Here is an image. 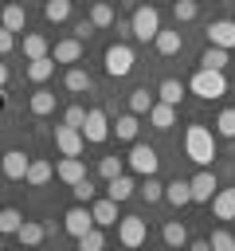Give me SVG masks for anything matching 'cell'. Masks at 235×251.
<instances>
[{
	"instance_id": "obj_9",
	"label": "cell",
	"mask_w": 235,
	"mask_h": 251,
	"mask_svg": "<svg viewBox=\"0 0 235 251\" xmlns=\"http://www.w3.org/2000/svg\"><path fill=\"white\" fill-rule=\"evenodd\" d=\"M188 188H192V204H208V200L215 196V188H219V184H215V173L204 165V169L188 180Z\"/></svg>"
},
{
	"instance_id": "obj_39",
	"label": "cell",
	"mask_w": 235,
	"mask_h": 251,
	"mask_svg": "<svg viewBox=\"0 0 235 251\" xmlns=\"http://www.w3.org/2000/svg\"><path fill=\"white\" fill-rule=\"evenodd\" d=\"M70 192H74V200H78V204H90V200L98 196V188H94V180H90V176H82L78 184H70Z\"/></svg>"
},
{
	"instance_id": "obj_20",
	"label": "cell",
	"mask_w": 235,
	"mask_h": 251,
	"mask_svg": "<svg viewBox=\"0 0 235 251\" xmlns=\"http://www.w3.org/2000/svg\"><path fill=\"white\" fill-rule=\"evenodd\" d=\"M164 200L172 204V208H184V204H192V188H188V180H168L164 184Z\"/></svg>"
},
{
	"instance_id": "obj_45",
	"label": "cell",
	"mask_w": 235,
	"mask_h": 251,
	"mask_svg": "<svg viewBox=\"0 0 235 251\" xmlns=\"http://www.w3.org/2000/svg\"><path fill=\"white\" fill-rule=\"evenodd\" d=\"M94 31H98V27H94V24H90V16H86V20H78V24H74V35H78V39H90V35H94Z\"/></svg>"
},
{
	"instance_id": "obj_15",
	"label": "cell",
	"mask_w": 235,
	"mask_h": 251,
	"mask_svg": "<svg viewBox=\"0 0 235 251\" xmlns=\"http://www.w3.org/2000/svg\"><path fill=\"white\" fill-rule=\"evenodd\" d=\"M90 212H94V224H98V227H114V224H118V200H110V196H106V200L94 196V200H90Z\"/></svg>"
},
{
	"instance_id": "obj_36",
	"label": "cell",
	"mask_w": 235,
	"mask_h": 251,
	"mask_svg": "<svg viewBox=\"0 0 235 251\" xmlns=\"http://www.w3.org/2000/svg\"><path fill=\"white\" fill-rule=\"evenodd\" d=\"M43 16H47L51 24H63V20L70 16V0H47V4H43Z\"/></svg>"
},
{
	"instance_id": "obj_34",
	"label": "cell",
	"mask_w": 235,
	"mask_h": 251,
	"mask_svg": "<svg viewBox=\"0 0 235 251\" xmlns=\"http://www.w3.org/2000/svg\"><path fill=\"white\" fill-rule=\"evenodd\" d=\"M90 24H94V27H114V8H110L106 0H98V4L90 8Z\"/></svg>"
},
{
	"instance_id": "obj_46",
	"label": "cell",
	"mask_w": 235,
	"mask_h": 251,
	"mask_svg": "<svg viewBox=\"0 0 235 251\" xmlns=\"http://www.w3.org/2000/svg\"><path fill=\"white\" fill-rule=\"evenodd\" d=\"M114 31H118V39H129L133 35V24L129 20H114Z\"/></svg>"
},
{
	"instance_id": "obj_41",
	"label": "cell",
	"mask_w": 235,
	"mask_h": 251,
	"mask_svg": "<svg viewBox=\"0 0 235 251\" xmlns=\"http://www.w3.org/2000/svg\"><path fill=\"white\" fill-rule=\"evenodd\" d=\"M208 243H212L215 251H235V235H231V231H223V227H215Z\"/></svg>"
},
{
	"instance_id": "obj_10",
	"label": "cell",
	"mask_w": 235,
	"mask_h": 251,
	"mask_svg": "<svg viewBox=\"0 0 235 251\" xmlns=\"http://www.w3.org/2000/svg\"><path fill=\"white\" fill-rule=\"evenodd\" d=\"M27 165H31V157H27L24 149H8V153L0 157V169H4L8 180H24V176H27Z\"/></svg>"
},
{
	"instance_id": "obj_48",
	"label": "cell",
	"mask_w": 235,
	"mask_h": 251,
	"mask_svg": "<svg viewBox=\"0 0 235 251\" xmlns=\"http://www.w3.org/2000/svg\"><path fill=\"white\" fill-rule=\"evenodd\" d=\"M0 110H4V86H0Z\"/></svg>"
},
{
	"instance_id": "obj_19",
	"label": "cell",
	"mask_w": 235,
	"mask_h": 251,
	"mask_svg": "<svg viewBox=\"0 0 235 251\" xmlns=\"http://www.w3.org/2000/svg\"><path fill=\"white\" fill-rule=\"evenodd\" d=\"M137 129H141V122H137V114L129 110V114H121L114 126H110V133H118V141H137Z\"/></svg>"
},
{
	"instance_id": "obj_21",
	"label": "cell",
	"mask_w": 235,
	"mask_h": 251,
	"mask_svg": "<svg viewBox=\"0 0 235 251\" xmlns=\"http://www.w3.org/2000/svg\"><path fill=\"white\" fill-rule=\"evenodd\" d=\"M51 75H55V59H51V55L27 59V78H31V82H47Z\"/></svg>"
},
{
	"instance_id": "obj_5",
	"label": "cell",
	"mask_w": 235,
	"mask_h": 251,
	"mask_svg": "<svg viewBox=\"0 0 235 251\" xmlns=\"http://www.w3.org/2000/svg\"><path fill=\"white\" fill-rule=\"evenodd\" d=\"M55 149L63 153V157H82V149H86V137H82V129L78 126H55Z\"/></svg>"
},
{
	"instance_id": "obj_22",
	"label": "cell",
	"mask_w": 235,
	"mask_h": 251,
	"mask_svg": "<svg viewBox=\"0 0 235 251\" xmlns=\"http://www.w3.org/2000/svg\"><path fill=\"white\" fill-rule=\"evenodd\" d=\"M51 173H55V169H51V161H39V157H35V161L27 165V176H24V180H27L31 188H43V184L51 180Z\"/></svg>"
},
{
	"instance_id": "obj_13",
	"label": "cell",
	"mask_w": 235,
	"mask_h": 251,
	"mask_svg": "<svg viewBox=\"0 0 235 251\" xmlns=\"http://www.w3.org/2000/svg\"><path fill=\"white\" fill-rule=\"evenodd\" d=\"M51 59H55V63H78V59H82V39H78V35L59 39V43L51 47Z\"/></svg>"
},
{
	"instance_id": "obj_42",
	"label": "cell",
	"mask_w": 235,
	"mask_h": 251,
	"mask_svg": "<svg viewBox=\"0 0 235 251\" xmlns=\"http://www.w3.org/2000/svg\"><path fill=\"white\" fill-rule=\"evenodd\" d=\"M118 173H121V157H102V161H98V176L110 180V176H118Z\"/></svg>"
},
{
	"instance_id": "obj_4",
	"label": "cell",
	"mask_w": 235,
	"mask_h": 251,
	"mask_svg": "<svg viewBox=\"0 0 235 251\" xmlns=\"http://www.w3.org/2000/svg\"><path fill=\"white\" fill-rule=\"evenodd\" d=\"M129 24H133V39H137V43H149V39L161 31V12H157L153 4H141Z\"/></svg>"
},
{
	"instance_id": "obj_26",
	"label": "cell",
	"mask_w": 235,
	"mask_h": 251,
	"mask_svg": "<svg viewBox=\"0 0 235 251\" xmlns=\"http://www.w3.org/2000/svg\"><path fill=\"white\" fill-rule=\"evenodd\" d=\"M153 47H157L161 55H176V51H180V31H164V27H161V31L153 35Z\"/></svg>"
},
{
	"instance_id": "obj_37",
	"label": "cell",
	"mask_w": 235,
	"mask_h": 251,
	"mask_svg": "<svg viewBox=\"0 0 235 251\" xmlns=\"http://www.w3.org/2000/svg\"><path fill=\"white\" fill-rule=\"evenodd\" d=\"M149 106H153V94H149L145 86L129 90V110H133V114H149Z\"/></svg>"
},
{
	"instance_id": "obj_32",
	"label": "cell",
	"mask_w": 235,
	"mask_h": 251,
	"mask_svg": "<svg viewBox=\"0 0 235 251\" xmlns=\"http://www.w3.org/2000/svg\"><path fill=\"white\" fill-rule=\"evenodd\" d=\"M106 247V235H102V227L94 224V227H86L82 235H78V251H102Z\"/></svg>"
},
{
	"instance_id": "obj_7",
	"label": "cell",
	"mask_w": 235,
	"mask_h": 251,
	"mask_svg": "<svg viewBox=\"0 0 235 251\" xmlns=\"http://www.w3.org/2000/svg\"><path fill=\"white\" fill-rule=\"evenodd\" d=\"M129 169L133 173H141V176H153L157 173V165H161V157H157V149L153 145H141V141H133V149H129Z\"/></svg>"
},
{
	"instance_id": "obj_23",
	"label": "cell",
	"mask_w": 235,
	"mask_h": 251,
	"mask_svg": "<svg viewBox=\"0 0 235 251\" xmlns=\"http://www.w3.org/2000/svg\"><path fill=\"white\" fill-rule=\"evenodd\" d=\"M43 235H47V227H43V224H35V220H24V224H20V231H16V239H20V243H27V247L43 243Z\"/></svg>"
},
{
	"instance_id": "obj_27",
	"label": "cell",
	"mask_w": 235,
	"mask_h": 251,
	"mask_svg": "<svg viewBox=\"0 0 235 251\" xmlns=\"http://www.w3.org/2000/svg\"><path fill=\"white\" fill-rule=\"evenodd\" d=\"M227 55H231L227 47H215V43H208V51L200 55V67H212V71H223V67H227Z\"/></svg>"
},
{
	"instance_id": "obj_12",
	"label": "cell",
	"mask_w": 235,
	"mask_h": 251,
	"mask_svg": "<svg viewBox=\"0 0 235 251\" xmlns=\"http://www.w3.org/2000/svg\"><path fill=\"white\" fill-rule=\"evenodd\" d=\"M208 43L235 51V20H212L208 24Z\"/></svg>"
},
{
	"instance_id": "obj_28",
	"label": "cell",
	"mask_w": 235,
	"mask_h": 251,
	"mask_svg": "<svg viewBox=\"0 0 235 251\" xmlns=\"http://www.w3.org/2000/svg\"><path fill=\"white\" fill-rule=\"evenodd\" d=\"M157 94H161V102L180 106V98H184V82H180V78H164V82L157 86Z\"/></svg>"
},
{
	"instance_id": "obj_43",
	"label": "cell",
	"mask_w": 235,
	"mask_h": 251,
	"mask_svg": "<svg viewBox=\"0 0 235 251\" xmlns=\"http://www.w3.org/2000/svg\"><path fill=\"white\" fill-rule=\"evenodd\" d=\"M63 122H67V126H78V129H82V122H86V106H67Z\"/></svg>"
},
{
	"instance_id": "obj_18",
	"label": "cell",
	"mask_w": 235,
	"mask_h": 251,
	"mask_svg": "<svg viewBox=\"0 0 235 251\" xmlns=\"http://www.w3.org/2000/svg\"><path fill=\"white\" fill-rule=\"evenodd\" d=\"M133 192H137V184H133V176H125V173H118V176H110V180H106V196H110V200H118V204H121V200H129Z\"/></svg>"
},
{
	"instance_id": "obj_44",
	"label": "cell",
	"mask_w": 235,
	"mask_h": 251,
	"mask_svg": "<svg viewBox=\"0 0 235 251\" xmlns=\"http://www.w3.org/2000/svg\"><path fill=\"white\" fill-rule=\"evenodd\" d=\"M12 47H16V31H8V27L0 24V55H8Z\"/></svg>"
},
{
	"instance_id": "obj_16",
	"label": "cell",
	"mask_w": 235,
	"mask_h": 251,
	"mask_svg": "<svg viewBox=\"0 0 235 251\" xmlns=\"http://www.w3.org/2000/svg\"><path fill=\"white\" fill-rule=\"evenodd\" d=\"M215 220H235V188H215V196L208 200Z\"/></svg>"
},
{
	"instance_id": "obj_49",
	"label": "cell",
	"mask_w": 235,
	"mask_h": 251,
	"mask_svg": "<svg viewBox=\"0 0 235 251\" xmlns=\"http://www.w3.org/2000/svg\"><path fill=\"white\" fill-rule=\"evenodd\" d=\"M0 247H4V235H0Z\"/></svg>"
},
{
	"instance_id": "obj_1",
	"label": "cell",
	"mask_w": 235,
	"mask_h": 251,
	"mask_svg": "<svg viewBox=\"0 0 235 251\" xmlns=\"http://www.w3.org/2000/svg\"><path fill=\"white\" fill-rule=\"evenodd\" d=\"M184 153L196 165H212V157H215V129H208L204 122H192L184 129Z\"/></svg>"
},
{
	"instance_id": "obj_14",
	"label": "cell",
	"mask_w": 235,
	"mask_h": 251,
	"mask_svg": "<svg viewBox=\"0 0 235 251\" xmlns=\"http://www.w3.org/2000/svg\"><path fill=\"white\" fill-rule=\"evenodd\" d=\"M55 176H59L63 184H78V180L86 176V165H82V157H63V161L55 165Z\"/></svg>"
},
{
	"instance_id": "obj_30",
	"label": "cell",
	"mask_w": 235,
	"mask_h": 251,
	"mask_svg": "<svg viewBox=\"0 0 235 251\" xmlns=\"http://www.w3.org/2000/svg\"><path fill=\"white\" fill-rule=\"evenodd\" d=\"M27 106H31V114H35V118H43V114H51V110H55V94L39 86V90L31 94V102H27Z\"/></svg>"
},
{
	"instance_id": "obj_11",
	"label": "cell",
	"mask_w": 235,
	"mask_h": 251,
	"mask_svg": "<svg viewBox=\"0 0 235 251\" xmlns=\"http://www.w3.org/2000/svg\"><path fill=\"white\" fill-rule=\"evenodd\" d=\"M63 227H67L74 239H78L86 227H94V212H90V204H74V208L63 216Z\"/></svg>"
},
{
	"instance_id": "obj_2",
	"label": "cell",
	"mask_w": 235,
	"mask_h": 251,
	"mask_svg": "<svg viewBox=\"0 0 235 251\" xmlns=\"http://www.w3.org/2000/svg\"><path fill=\"white\" fill-rule=\"evenodd\" d=\"M188 90H192L196 98H204V102H215V98L227 94V75H223V71H212V67H200V71L192 75Z\"/></svg>"
},
{
	"instance_id": "obj_24",
	"label": "cell",
	"mask_w": 235,
	"mask_h": 251,
	"mask_svg": "<svg viewBox=\"0 0 235 251\" xmlns=\"http://www.w3.org/2000/svg\"><path fill=\"white\" fill-rule=\"evenodd\" d=\"M24 4H8V8H0V24L8 27V31H24Z\"/></svg>"
},
{
	"instance_id": "obj_47",
	"label": "cell",
	"mask_w": 235,
	"mask_h": 251,
	"mask_svg": "<svg viewBox=\"0 0 235 251\" xmlns=\"http://www.w3.org/2000/svg\"><path fill=\"white\" fill-rule=\"evenodd\" d=\"M8 82V63H0V86Z\"/></svg>"
},
{
	"instance_id": "obj_33",
	"label": "cell",
	"mask_w": 235,
	"mask_h": 251,
	"mask_svg": "<svg viewBox=\"0 0 235 251\" xmlns=\"http://www.w3.org/2000/svg\"><path fill=\"white\" fill-rule=\"evenodd\" d=\"M63 82H67V90H70V94H82V90H90V75H86L82 67H70Z\"/></svg>"
},
{
	"instance_id": "obj_29",
	"label": "cell",
	"mask_w": 235,
	"mask_h": 251,
	"mask_svg": "<svg viewBox=\"0 0 235 251\" xmlns=\"http://www.w3.org/2000/svg\"><path fill=\"white\" fill-rule=\"evenodd\" d=\"M137 192H141V200H145V204H157V200H164V184L157 180V173H153V176H145V180L137 184Z\"/></svg>"
},
{
	"instance_id": "obj_35",
	"label": "cell",
	"mask_w": 235,
	"mask_h": 251,
	"mask_svg": "<svg viewBox=\"0 0 235 251\" xmlns=\"http://www.w3.org/2000/svg\"><path fill=\"white\" fill-rule=\"evenodd\" d=\"M20 224H24V216L16 208H0V235H16Z\"/></svg>"
},
{
	"instance_id": "obj_40",
	"label": "cell",
	"mask_w": 235,
	"mask_h": 251,
	"mask_svg": "<svg viewBox=\"0 0 235 251\" xmlns=\"http://www.w3.org/2000/svg\"><path fill=\"white\" fill-rule=\"evenodd\" d=\"M215 137H235V110H219V118H215Z\"/></svg>"
},
{
	"instance_id": "obj_31",
	"label": "cell",
	"mask_w": 235,
	"mask_h": 251,
	"mask_svg": "<svg viewBox=\"0 0 235 251\" xmlns=\"http://www.w3.org/2000/svg\"><path fill=\"white\" fill-rule=\"evenodd\" d=\"M161 235H164V243H168V247H184V243H188V227H184L180 220H168Z\"/></svg>"
},
{
	"instance_id": "obj_17",
	"label": "cell",
	"mask_w": 235,
	"mask_h": 251,
	"mask_svg": "<svg viewBox=\"0 0 235 251\" xmlns=\"http://www.w3.org/2000/svg\"><path fill=\"white\" fill-rule=\"evenodd\" d=\"M149 126H153V129H172V126H176V106L153 102V106H149Z\"/></svg>"
},
{
	"instance_id": "obj_8",
	"label": "cell",
	"mask_w": 235,
	"mask_h": 251,
	"mask_svg": "<svg viewBox=\"0 0 235 251\" xmlns=\"http://www.w3.org/2000/svg\"><path fill=\"white\" fill-rule=\"evenodd\" d=\"M82 137L90 141V145H102L106 137H110V118H106V110H86V122H82Z\"/></svg>"
},
{
	"instance_id": "obj_3",
	"label": "cell",
	"mask_w": 235,
	"mask_h": 251,
	"mask_svg": "<svg viewBox=\"0 0 235 251\" xmlns=\"http://www.w3.org/2000/svg\"><path fill=\"white\" fill-rule=\"evenodd\" d=\"M102 63H106V75H110V78H125V75L133 71L137 55H133V47H129L125 39H118V43H110V47H106Z\"/></svg>"
},
{
	"instance_id": "obj_6",
	"label": "cell",
	"mask_w": 235,
	"mask_h": 251,
	"mask_svg": "<svg viewBox=\"0 0 235 251\" xmlns=\"http://www.w3.org/2000/svg\"><path fill=\"white\" fill-rule=\"evenodd\" d=\"M149 239V224L141 216H121L118 220V243L121 247H141Z\"/></svg>"
},
{
	"instance_id": "obj_38",
	"label": "cell",
	"mask_w": 235,
	"mask_h": 251,
	"mask_svg": "<svg viewBox=\"0 0 235 251\" xmlns=\"http://www.w3.org/2000/svg\"><path fill=\"white\" fill-rule=\"evenodd\" d=\"M172 16H176V24H188V20L200 16V4H196V0H176V4H172Z\"/></svg>"
},
{
	"instance_id": "obj_25",
	"label": "cell",
	"mask_w": 235,
	"mask_h": 251,
	"mask_svg": "<svg viewBox=\"0 0 235 251\" xmlns=\"http://www.w3.org/2000/svg\"><path fill=\"white\" fill-rule=\"evenodd\" d=\"M24 55H27V59L51 55V47H47V35H39V31H27V35H24Z\"/></svg>"
}]
</instances>
